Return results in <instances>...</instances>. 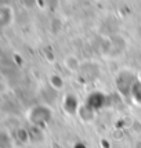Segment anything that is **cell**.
<instances>
[{
	"label": "cell",
	"mask_w": 141,
	"mask_h": 148,
	"mask_svg": "<svg viewBox=\"0 0 141 148\" xmlns=\"http://www.w3.org/2000/svg\"><path fill=\"white\" fill-rule=\"evenodd\" d=\"M14 22V8L8 4L0 7V24L3 28H8Z\"/></svg>",
	"instance_id": "cell-1"
},
{
	"label": "cell",
	"mask_w": 141,
	"mask_h": 148,
	"mask_svg": "<svg viewBox=\"0 0 141 148\" xmlns=\"http://www.w3.org/2000/svg\"><path fill=\"white\" fill-rule=\"evenodd\" d=\"M64 65L69 72L75 73V72H77L79 68H80V61H79V58H77L76 56H66V57L64 58Z\"/></svg>",
	"instance_id": "cell-2"
},
{
	"label": "cell",
	"mask_w": 141,
	"mask_h": 148,
	"mask_svg": "<svg viewBox=\"0 0 141 148\" xmlns=\"http://www.w3.org/2000/svg\"><path fill=\"white\" fill-rule=\"evenodd\" d=\"M50 83H51V86L55 87L57 90H60V89L64 87V80L61 79V76H58V75H54V76L50 77Z\"/></svg>",
	"instance_id": "cell-3"
},
{
	"label": "cell",
	"mask_w": 141,
	"mask_h": 148,
	"mask_svg": "<svg viewBox=\"0 0 141 148\" xmlns=\"http://www.w3.org/2000/svg\"><path fill=\"white\" fill-rule=\"evenodd\" d=\"M21 3L28 10H31V8H33V7L36 6V0H21Z\"/></svg>",
	"instance_id": "cell-4"
}]
</instances>
